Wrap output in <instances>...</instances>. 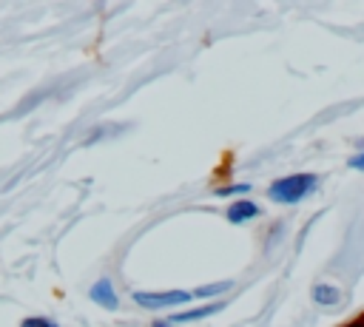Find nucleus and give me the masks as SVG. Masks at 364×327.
Segmentation results:
<instances>
[{
	"instance_id": "nucleus-1",
	"label": "nucleus",
	"mask_w": 364,
	"mask_h": 327,
	"mask_svg": "<svg viewBox=\"0 0 364 327\" xmlns=\"http://www.w3.org/2000/svg\"><path fill=\"white\" fill-rule=\"evenodd\" d=\"M318 188V176L316 173H290L282 176L276 182L267 185V199H273L276 205H296L301 199H307L313 191Z\"/></svg>"
},
{
	"instance_id": "nucleus-2",
	"label": "nucleus",
	"mask_w": 364,
	"mask_h": 327,
	"mask_svg": "<svg viewBox=\"0 0 364 327\" xmlns=\"http://www.w3.org/2000/svg\"><path fill=\"white\" fill-rule=\"evenodd\" d=\"M134 304L145 307V310H168V307H185L193 301V293L191 290H134L131 293Z\"/></svg>"
},
{
	"instance_id": "nucleus-3",
	"label": "nucleus",
	"mask_w": 364,
	"mask_h": 327,
	"mask_svg": "<svg viewBox=\"0 0 364 327\" xmlns=\"http://www.w3.org/2000/svg\"><path fill=\"white\" fill-rule=\"evenodd\" d=\"M88 299H91L97 307H102V310H117V307H119V296H117V287H114V282H111L108 276H102L100 282H94V284H91V290H88Z\"/></svg>"
},
{
	"instance_id": "nucleus-4",
	"label": "nucleus",
	"mask_w": 364,
	"mask_h": 327,
	"mask_svg": "<svg viewBox=\"0 0 364 327\" xmlns=\"http://www.w3.org/2000/svg\"><path fill=\"white\" fill-rule=\"evenodd\" d=\"M259 213H262V208H259L253 199H236V202H230L228 210H225V216H228L230 225H245V222L256 219Z\"/></svg>"
},
{
	"instance_id": "nucleus-5",
	"label": "nucleus",
	"mask_w": 364,
	"mask_h": 327,
	"mask_svg": "<svg viewBox=\"0 0 364 327\" xmlns=\"http://www.w3.org/2000/svg\"><path fill=\"white\" fill-rule=\"evenodd\" d=\"M222 307H225L222 301H210V304H199V307H193V310H179V313H173V316L168 318V324L173 327V324H188V321H199V318L216 316V313H219Z\"/></svg>"
},
{
	"instance_id": "nucleus-6",
	"label": "nucleus",
	"mask_w": 364,
	"mask_h": 327,
	"mask_svg": "<svg viewBox=\"0 0 364 327\" xmlns=\"http://www.w3.org/2000/svg\"><path fill=\"white\" fill-rule=\"evenodd\" d=\"M313 301L321 304V307H336L341 301V290L336 284H327V282H318L313 287Z\"/></svg>"
},
{
	"instance_id": "nucleus-7",
	"label": "nucleus",
	"mask_w": 364,
	"mask_h": 327,
	"mask_svg": "<svg viewBox=\"0 0 364 327\" xmlns=\"http://www.w3.org/2000/svg\"><path fill=\"white\" fill-rule=\"evenodd\" d=\"M233 287V282L230 279H225V282H210V284H202V287H196V290H191L193 293V299H213V296H222V293H228Z\"/></svg>"
},
{
	"instance_id": "nucleus-8",
	"label": "nucleus",
	"mask_w": 364,
	"mask_h": 327,
	"mask_svg": "<svg viewBox=\"0 0 364 327\" xmlns=\"http://www.w3.org/2000/svg\"><path fill=\"white\" fill-rule=\"evenodd\" d=\"M250 182H233V185H219L213 193L219 196V199H230V196H245V193H250Z\"/></svg>"
},
{
	"instance_id": "nucleus-9",
	"label": "nucleus",
	"mask_w": 364,
	"mask_h": 327,
	"mask_svg": "<svg viewBox=\"0 0 364 327\" xmlns=\"http://www.w3.org/2000/svg\"><path fill=\"white\" fill-rule=\"evenodd\" d=\"M20 327H60V324L51 321V318H46V316H31V318H23Z\"/></svg>"
},
{
	"instance_id": "nucleus-10",
	"label": "nucleus",
	"mask_w": 364,
	"mask_h": 327,
	"mask_svg": "<svg viewBox=\"0 0 364 327\" xmlns=\"http://www.w3.org/2000/svg\"><path fill=\"white\" fill-rule=\"evenodd\" d=\"M347 168H353V171H364V151H361V154H353V156L347 159Z\"/></svg>"
},
{
	"instance_id": "nucleus-11",
	"label": "nucleus",
	"mask_w": 364,
	"mask_h": 327,
	"mask_svg": "<svg viewBox=\"0 0 364 327\" xmlns=\"http://www.w3.org/2000/svg\"><path fill=\"white\" fill-rule=\"evenodd\" d=\"M341 327H364V313H361L358 318H353V321H347V324H341Z\"/></svg>"
},
{
	"instance_id": "nucleus-12",
	"label": "nucleus",
	"mask_w": 364,
	"mask_h": 327,
	"mask_svg": "<svg viewBox=\"0 0 364 327\" xmlns=\"http://www.w3.org/2000/svg\"><path fill=\"white\" fill-rule=\"evenodd\" d=\"M151 327H171V324H168V321H154Z\"/></svg>"
}]
</instances>
